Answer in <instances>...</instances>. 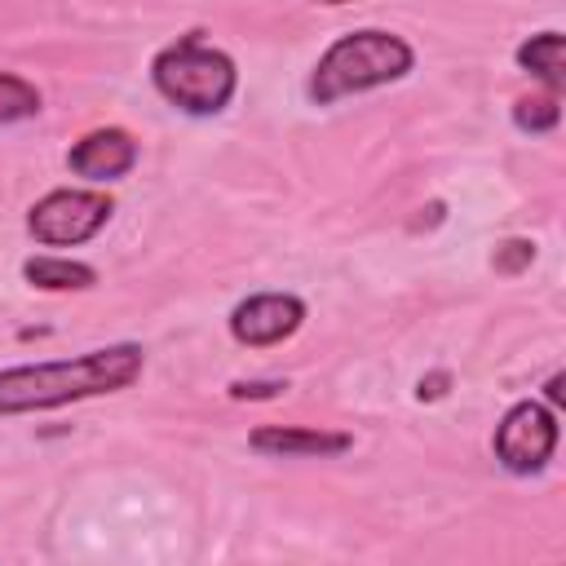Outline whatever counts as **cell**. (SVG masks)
Wrapping results in <instances>:
<instances>
[{"label": "cell", "mask_w": 566, "mask_h": 566, "mask_svg": "<svg viewBox=\"0 0 566 566\" xmlns=\"http://www.w3.org/2000/svg\"><path fill=\"white\" fill-rule=\"evenodd\" d=\"M142 363H146L142 345L124 340V345L88 349L80 358H62V363L9 367V371H0V416L44 411V407H62V402L128 389L142 376Z\"/></svg>", "instance_id": "1"}, {"label": "cell", "mask_w": 566, "mask_h": 566, "mask_svg": "<svg viewBox=\"0 0 566 566\" xmlns=\"http://www.w3.org/2000/svg\"><path fill=\"white\" fill-rule=\"evenodd\" d=\"M411 44L389 35V31H354V35H340L314 66L310 75V97L318 106H332L349 93H367V88H380V84H394L411 71Z\"/></svg>", "instance_id": "2"}, {"label": "cell", "mask_w": 566, "mask_h": 566, "mask_svg": "<svg viewBox=\"0 0 566 566\" xmlns=\"http://www.w3.org/2000/svg\"><path fill=\"white\" fill-rule=\"evenodd\" d=\"M150 80L186 115H217L234 97V84H239L234 62L221 49L203 44L199 31L181 35L168 49H159L155 62H150Z\"/></svg>", "instance_id": "3"}, {"label": "cell", "mask_w": 566, "mask_h": 566, "mask_svg": "<svg viewBox=\"0 0 566 566\" xmlns=\"http://www.w3.org/2000/svg\"><path fill=\"white\" fill-rule=\"evenodd\" d=\"M111 212H115V203L102 190H53L31 208L27 226L49 248H75V243L93 239Z\"/></svg>", "instance_id": "4"}, {"label": "cell", "mask_w": 566, "mask_h": 566, "mask_svg": "<svg viewBox=\"0 0 566 566\" xmlns=\"http://www.w3.org/2000/svg\"><path fill=\"white\" fill-rule=\"evenodd\" d=\"M557 451V416L544 402H517L495 429V455L509 473H539Z\"/></svg>", "instance_id": "5"}, {"label": "cell", "mask_w": 566, "mask_h": 566, "mask_svg": "<svg viewBox=\"0 0 566 566\" xmlns=\"http://www.w3.org/2000/svg\"><path fill=\"white\" fill-rule=\"evenodd\" d=\"M301 318H305L301 296H292V292H256V296H248V301L234 305V314H230V336H234L239 345L261 349V345L287 340V336L301 327Z\"/></svg>", "instance_id": "6"}, {"label": "cell", "mask_w": 566, "mask_h": 566, "mask_svg": "<svg viewBox=\"0 0 566 566\" xmlns=\"http://www.w3.org/2000/svg\"><path fill=\"white\" fill-rule=\"evenodd\" d=\"M66 164L88 181H115L137 164V142L124 128H93L71 146Z\"/></svg>", "instance_id": "7"}, {"label": "cell", "mask_w": 566, "mask_h": 566, "mask_svg": "<svg viewBox=\"0 0 566 566\" xmlns=\"http://www.w3.org/2000/svg\"><path fill=\"white\" fill-rule=\"evenodd\" d=\"M252 451H265V455H340V451H349V433L301 429V424H261V429H252Z\"/></svg>", "instance_id": "8"}, {"label": "cell", "mask_w": 566, "mask_h": 566, "mask_svg": "<svg viewBox=\"0 0 566 566\" xmlns=\"http://www.w3.org/2000/svg\"><path fill=\"white\" fill-rule=\"evenodd\" d=\"M517 66L531 71L535 80L548 84V93H557L566 84V53H562V35L557 31H539L517 49Z\"/></svg>", "instance_id": "9"}, {"label": "cell", "mask_w": 566, "mask_h": 566, "mask_svg": "<svg viewBox=\"0 0 566 566\" xmlns=\"http://www.w3.org/2000/svg\"><path fill=\"white\" fill-rule=\"evenodd\" d=\"M22 274H27V283H35V287H44V292H66V287H93V265H84V261H62V256H31L27 265H22Z\"/></svg>", "instance_id": "10"}, {"label": "cell", "mask_w": 566, "mask_h": 566, "mask_svg": "<svg viewBox=\"0 0 566 566\" xmlns=\"http://www.w3.org/2000/svg\"><path fill=\"white\" fill-rule=\"evenodd\" d=\"M35 111H40V93H35V84H27L22 75L0 71V124L31 119Z\"/></svg>", "instance_id": "11"}, {"label": "cell", "mask_w": 566, "mask_h": 566, "mask_svg": "<svg viewBox=\"0 0 566 566\" xmlns=\"http://www.w3.org/2000/svg\"><path fill=\"white\" fill-rule=\"evenodd\" d=\"M562 119V106H557V93H544V97H522L513 106V124L522 133H553Z\"/></svg>", "instance_id": "12"}, {"label": "cell", "mask_w": 566, "mask_h": 566, "mask_svg": "<svg viewBox=\"0 0 566 566\" xmlns=\"http://www.w3.org/2000/svg\"><path fill=\"white\" fill-rule=\"evenodd\" d=\"M535 261V243L531 239H504L500 248H495V256H491V265L500 270V274H517V270H526Z\"/></svg>", "instance_id": "13"}, {"label": "cell", "mask_w": 566, "mask_h": 566, "mask_svg": "<svg viewBox=\"0 0 566 566\" xmlns=\"http://www.w3.org/2000/svg\"><path fill=\"white\" fill-rule=\"evenodd\" d=\"M279 389H287L283 380H234L230 398H274Z\"/></svg>", "instance_id": "14"}, {"label": "cell", "mask_w": 566, "mask_h": 566, "mask_svg": "<svg viewBox=\"0 0 566 566\" xmlns=\"http://www.w3.org/2000/svg\"><path fill=\"white\" fill-rule=\"evenodd\" d=\"M447 385H451V376H447V371H433V376H424V380H420V389H416V394H420V398H442V394H447Z\"/></svg>", "instance_id": "15"}, {"label": "cell", "mask_w": 566, "mask_h": 566, "mask_svg": "<svg viewBox=\"0 0 566 566\" xmlns=\"http://www.w3.org/2000/svg\"><path fill=\"white\" fill-rule=\"evenodd\" d=\"M548 402H553V407H562V376H553V380H548Z\"/></svg>", "instance_id": "16"}, {"label": "cell", "mask_w": 566, "mask_h": 566, "mask_svg": "<svg viewBox=\"0 0 566 566\" xmlns=\"http://www.w3.org/2000/svg\"><path fill=\"white\" fill-rule=\"evenodd\" d=\"M323 4H349V0H323Z\"/></svg>", "instance_id": "17"}]
</instances>
